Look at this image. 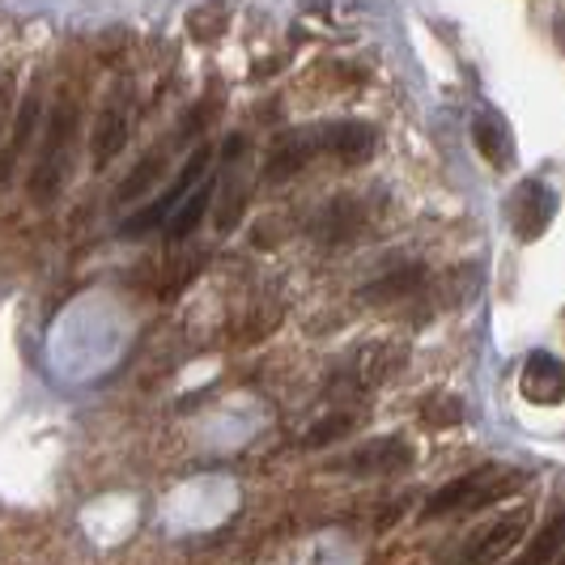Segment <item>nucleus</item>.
<instances>
[{"label":"nucleus","instance_id":"f257e3e1","mask_svg":"<svg viewBox=\"0 0 565 565\" xmlns=\"http://www.w3.org/2000/svg\"><path fill=\"white\" fill-rule=\"evenodd\" d=\"M523 484V472H510L498 463H484L468 477H455L447 481L429 502H425V519H443V514H459V510H481L510 498L514 489Z\"/></svg>","mask_w":565,"mask_h":565},{"label":"nucleus","instance_id":"f03ea898","mask_svg":"<svg viewBox=\"0 0 565 565\" xmlns=\"http://www.w3.org/2000/svg\"><path fill=\"white\" fill-rule=\"evenodd\" d=\"M73 137H77V98H64L56 107V115H52V124H47V137H43V149H39V167L30 174V188H34L39 204L60 196L64 174H68Z\"/></svg>","mask_w":565,"mask_h":565},{"label":"nucleus","instance_id":"7ed1b4c3","mask_svg":"<svg viewBox=\"0 0 565 565\" xmlns=\"http://www.w3.org/2000/svg\"><path fill=\"white\" fill-rule=\"evenodd\" d=\"M204 170H209V149H196V158H192V162L183 167V174L170 183V192H162V196L153 200L149 209H141L137 217H128V222L119 226V234H124V238H141V234H149V230L167 226V217L174 213V204L196 188V179H204Z\"/></svg>","mask_w":565,"mask_h":565},{"label":"nucleus","instance_id":"20e7f679","mask_svg":"<svg viewBox=\"0 0 565 565\" xmlns=\"http://www.w3.org/2000/svg\"><path fill=\"white\" fill-rule=\"evenodd\" d=\"M519 392L532 399V404L557 408V404L565 399L562 358H553V353H532L527 366H523V374H519Z\"/></svg>","mask_w":565,"mask_h":565},{"label":"nucleus","instance_id":"39448f33","mask_svg":"<svg viewBox=\"0 0 565 565\" xmlns=\"http://www.w3.org/2000/svg\"><path fill=\"white\" fill-rule=\"evenodd\" d=\"M319 145L323 153H337L340 162H362L374 149V128L370 124H319Z\"/></svg>","mask_w":565,"mask_h":565},{"label":"nucleus","instance_id":"423d86ee","mask_svg":"<svg viewBox=\"0 0 565 565\" xmlns=\"http://www.w3.org/2000/svg\"><path fill=\"white\" fill-rule=\"evenodd\" d=\"M408 463H413V451L399 438H374L362 451L349 455V468L353 472H370V477H379V472H404Z\"/></svg>","mask_w":565,"mask_h":565},{"label":"nucleus","instance_id":"0eeeda50","mask_svg":"<svg viewBox=\"0 0 565 565\" xmlns=\"http://www.w3.org/2000/svg\"><path fill=\"white\" fill-rule=\"evenodd\" d=\"M510 217H514L519 238H540L544 226H548V217H553V200H548V192H544L540 183H523L519 196H514Z\"/></svg>","mask_w":565,"mask_h":565},{"label":"nucleus","instance_id":"6e6552de","mask_svg":"<svg viewBox=\"0 0 565 565\" xmlns=\"http://www.w3.org/2000/svg\"><path fill=\"white\" fill-rule=\"evenodd\" d=\"M124 141H128V107L115 98L111 107L98 115V128H94V167H107Z\"/></svg>","mask_w":565,"mask_h":565},{"label":"nucleus","instance_id":"1a4fd4ad","mask_svg":"<svg viewBox=\"0 0 565 565\" xmlns=\"http://www.w3.org/2000/svg\"><path fill=\"white\" fill-rule=\"evenodd\" d=\"M523 523H527L523 514H510V519H502L498 527H489V532H484V536L468 548V557H472V562H498V557H507L510 548L519 544V536H523Z\"/></svg>","mask_w":565,"mask_h":565},{"label":"nucleus","instance_id":"9d476101","mask_svg":"<svg viewBox=\"0 0 565 565\" xmlns=\"http://www.w3.org/2000/svg\"><path fill=\"white\" fill-rule=\"evenodd\" d=\"M34 128H39V98L30 94L22 115H18V124H13V137H9V145L0 149V188H4L9 174L18 170V158H22V149H26L30 137H34Z\"/></svg>","mask_w":565,"mask_h":565},{"label":"nucleus","instance_id":"9b49d317","mask_svg":"<svg viewBox=\"0 0 565 565\" xmlns=\"http://www.w3.org/2000/svg\"><path fill=\"white\" fill-rule=\"evenodd\" d=\"M209 200H213V183H200V188H192L188 196L174 204V213L167 217V234L174 238V243L188 238V234L200 226V217L209 213Z\"/></svg>","mask_w":565,"mask_h":565},{"label":"nucleus","instance_id":"f8f14e48","mask_svg":"<svg viewBox=\"0 0 565 565\" xmlns=\"http://www.w3.org/2000/svg\"><path fill=\"white\" fill-rule=\"evenodd\" d=\"M472 141H477V149H481L493 167H507V141H502V128H498V124L477 119V124H472Z\"/></svg>","mask_w":565,"mask_h":565},{"label":"nucleus","instance_id":"ddd939ff","mask_svg":"<svg viewBox=\"0 0 565 565\" xmlns=\"http://www.w3.org/2000/svg\"><path fill=\"white\" fill-rule=\"evenodd\" d=\"M158 170H167V158H158V153H149L141 162V170L132 174V179H124V188H119V200H137L158 179Z\"/></svg>","mask_w":565,"mask_h":565},{"label":"nucleus","instance_id":"4468645a","mask_svg":"<svg viewBox=\"0 0 565 565\" xmlns=\"http://www.w3.org/2000/svg\"><path fill=\"white\" fill-rule=\"evenodd\" d=\"M562 540H565V523L562 514L540 532V540L532 544V562H557L562 557Z\"/></svg>","mask_w":565,"mask_h":565},{"label":"nucleus","instance_id":"2eb2a0df","mask_svg":"<svg viewBox=\"0 0 565 565\" xmlns=\"http://www.w3.org/2000/svg\"><path fill=\"white\" fill-rule=\"evenodd\" d=\"M417 285H422V268H413L408 277H399V273H392L387 281L370 285L366 298H370V302H387V294H408V289H417Z\"/></svg>","mask_w":565,"mask_h":565},{"label":"nucleus","instance_id":"dca6fc26","mask_svg":"<svg viewBox=\"0 0 565 565\" xmlns=\"http://www.w3.org/2000/svg\"><path fill=\"white\" fill-rule=\"evenodd\" d=\"M422 417L429 425H459V422H463V404H459V399H451V396L429 399V404L422 408Z\"/></svg>","mask_w":565,"mask_h":565},{"label":"nucleus","instance_id":"f3484780","mask_svg":"<svg viewBox=\"0 0 565 565\" xmlns=\"http://www.w3.org/2000/svg\"><path fill=\"white\" fill-rule=\"evenodd\" d=\"M349 417H332V422H323V425H315L311 429V438H307V447H323V443H332V438H340L344 429H349Z\"/></svg>","mask_w":565,"mask_h":565},{"label":"nucleus","instance_id":"a211bd4d","mask_svg":"<svg viewBox=\"0 0 565 565\" xmlns=\"http://www.w3.org/2000/svg\"><path fill=\"white\" fill-rule=\"evenodd\" d=\"M13 103V73H0V132H4V115Z\"/></svg>","mask_w":565,"mask_h":565}]
</instances>
